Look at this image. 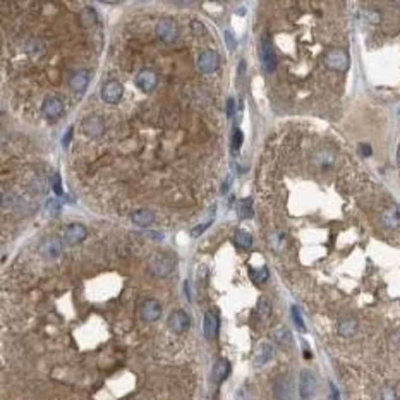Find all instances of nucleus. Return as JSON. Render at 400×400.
Listing matches in <instances>:
<instances>
[{
  "label": "nucleus",
  "mask_w": 400,
  "mask_h": 400,
  "mask_svg": "<svg viewBox=\"0 0 400 400\" xmlns=\"http://www.w3.org/2000/svg\"><path fill=\"white\" fill-rule=\"evenodd\" d=\"M176 266V258L167 253H156L149 260V270L156 277H169Z\"/></svg>",
  "instance_id": "nucleus-1"
},
{
  "label": "nucleus",
  "mask_w": 400,
  "mask_h": 400,
  "mask_svg": "<svg viewBox=\"0 0 400 400\" xmlns=\"http://www.w3.org/2000/svg\"><path fill=\"white\" fill-rule=\"evenodd\" d=\"M349 64H351V59H349L347 52L340 48H332L325 53V65L332 70H337V72H344V70L349 69Z\"/></svg>",
  "instance_id": "nucleus-2"
},
{
  "label": "nucleus",
  "mask_w": 400,
  "mask_h": 400,
  "mask_svg": "<svg viewBox=\"0 0 400 400\" xmlns=\"http://www.w3.org/2000/svg\"><path fill=\"white\" fill-rule=\"evenodd\" d=\"M260 59L266 72H272V70H275V67H277V55H275V52H273L272 40L266 35L260 41Z\"/></svg>",
  "instance_id": "nucleus-3"
},
{
  "label": "nucleus",
  "mask_w": 400,
  "mask_h": 400,
  "mask_svg": "<svg viewBox=\"0 0 400 400\" xmlns=\"http://www.w3.org/2000/svg\"><path fill=\"white\" fill-rule=\"evenodd\" d=\"M155 31H156V36L160 38L162 41H165V43H172L174 40L177 38V35H179V28H177V24L174 23L172 19H160L156 23V28H155Z\"/></svg>",
  "instance_id": "nucleus-4"
},
{
  "label": "nucleus",
  "mask_w": 400,
  "mask_h": 400,
  "mask_svg": "<svg viewBox=\"0 0 400 400\" xmlns=\"http://www.w3.org/2000/svg\"><path fill=\"white\" fill-rule=\"evenodd\" d=\"M316 393V378L311 371L304 369L299 376V395L304 400H309Z\"/></svg>",
  "instance_id": "nucleus-5"
},
{
  "label": "nucleus",
  "mask_w": 400,
  "mask_h": 400,
  "mask_svg": "<svg viewBox=\"0 0 400 400\" xmlns=\"http://www.w3.org/2000/svg\"><path fill=\"white\" fill-rule=\"evenodd\" d=\"M167 325H169V328L172 332L182 333V332H186L187 328L191 327V319H189V316H187L186 311L176 309V311L170 312L169 319H167Z\"/></svg>",
  "instance_id": "nucleus-6"
},
{
  "label": "nucleus",
  "mask_w": 400,
  "mask_h": 400,
  "mask_svg": "<svg viewBox=\"0 0 400 400\" xmlns=\"http://www.w3.org/2000/svg\"><path fill=\"white\" fill-rule=\"evenodd\" d=\"M218 327H220V318L218 311L210 309L205 314V322H203V333H205L206 340H215L218 335Z\"/></svg>",
  "instance_id": "nucleus-7"
},
{
  "label": "nucleus",
  "mask_w": 400,
  "mask_h": 400,
  "mask_svg": "<svg viewBox=\"0 0 400 400\" xmlns=\"http://www.w3.org/2000/svg\"><path fill=\"white\" fill-rule=\"evenodd\" d=\"M83 132L88 137H100L105 132V122L98 115H90L83 120Z\"/></svg>",
  "instance_id": "nucleus-8"
},
{
  "label": "nucleus",
  "mask_w": 400,
  "mask_h": 400,
  "mask_svg": "<svg viewBox=\"0 0 400 400\" xmlns=\"http://www.w3.org/2000/svg\"><path fill=\"white\" fill-rule=\"evenodd\" d=\"M139 312H141V318H143L144 322L153 323L162 316V304L158 302L156 299H146V301L141 304Z\"/></svg>",
  "instance_id": "nucleus-9"
},
{
  "label": "nucleus",
  "mask_w": 400,
  "mask_h": 400,
  "mask_svg": "<svg viewBox=\"0 0 400 400\" xmlns=\"http://www.w3.org/2000/svg\"><path fill=\"white\" fill-rule=\"evenodd\" d=\"M136 85H137V88L141 91H144V93H151L158 85V76L151 69H143L136 76Z\"/></svg>",
  "instance_id": "nucleus-10"
},
{
  "label": "nucleus",
  "mask_w": 400,
  "mask_h": 400,
  "mask_svg": "<svg viewBox=\"0 0 400 400\" xmlns=\"http://www.w3.org/2000/svg\"><path fill=\"white\" fill-rule=\"evenodd\" d=\"M41 108H43V114L47 115L48 119L55 120L64 114V102H62L59 97H53L52 95V97H47L43 100Z\"/></svg>",
  "instance_id": "nucleus-11"
},
{
  "label": "nucleus",
  "mask_w": 400,
  "mask_h": 400,
  "mask_svg": "<svg viewBox=\"0 0 400 400\" xmlns=\"http://www.w3.org/2000/svg\"><path fill=\"white\" fill-rule=\"evenodd\" d=\"M86 227L85 225H81V223H70L65 227V230H64V243L65 244H70V246H74V244H79V243H83V241L86 239Z\"/></svg>",
  "instance_id": "nucleus-12"
},
{
  "label": "nucleus",
  "mask_w": 400,
  "mask_h": 400,
  "mask_svg": "<svg viewBox=\"0 0 400 400\" xmlns=\"http://www.w3.org/2000/svg\"><path fill=\"white\" fill-rule=\"evenodd\" d=\"M218 64H220V57L215 50H206V52H203L198 59V67L205 74H210V72H213V70H216Z\"/></svg>",
  "instance_id": "nucleus-13"
},
{
  "label": "nucleus",
  "mask_w": 400,
  "mask_h": 400,
  "mask_svg": "<svg viewBox=\"0 0 400 400\" xmlns=\"http://www.w3.org/2000/svg\"><path fill=\"white\" fill-rule=\"evenodd\" d=\"M122 98V85L119 81H108L102 86V100L107 103H117Z\"/></svg>",
  "instance_id": "nucleus-14"
},
{
  "label": "nucleus",
  "mask_w": 400,
  "mask_h": 400,
  "mask_svg": "<svg viewBox=\"0 0 400 400\" xmlns=\"http://www.w3.org/2000/svg\"><path fill=\"white\" fill-rule=\"evenodd\" d=\"M381 222L386 228H397L400 227V206L390 205L385 208L381 213Z\"/></svg>",
  "instance_id": "nucleus-15"
},
{
  "label": "nucleus",
  "mask_w": 400,
  "mask_h": 400,
  "mask_svg": "<svg viewBox=\"0 0 400 400\" xmlns=\"http://www.w3.org/2000/svg\"><path fill=\"white\" fill-rule=\"evenodd\" d=\"M88 85H90L88 70H77V72H74L72 77L69 79V86L74 93H85Z\"/></svg>",
  "instance_id": "nucleus-16"
},
{
  "label": "nucleus",
  "mask_w": 400,
  "mask_h": 400,
  "mask_svg": "<svg viewBox=\"0 0 400 400\" xmlns=\"http://www.w3.org/2000/svg\"><path fill=\"white\" fill-rule=\"evenodd\" d=\"M272 357H273V347L268 342H263V344L258 345L256 354H254V366H256V368H261V366H265Z\"/></svg>",
  "instance_id": "nucleus-17"
},
{
  "label": "nucleus",
  "mask_w": 400,
  "mask_h": 400,
  "mask_svg": "<svg viewBox=\"0 0 400 400\" xmlns=\"http://www.w3.org/2000/svg\"><path fill=\"white\" fill-rule=\"evenodd\" d=\"M273 393L277 400H289L290 395H292V385H290V380L285 376L278 378L277 381H275V386H273Z\"/></svg>",
  "instance_id": "nucleus-18"
},
{
  "label": "nucleus",
  "mask_w": 400,
  "mask_h": 400,
  "mask_svg": "<svg viewBox=\"0 0 400 400\" xmlns=\"http://www.w3.org/2000/svg\"><path fill=\"white\" fill-rule=\"evenodd\" d=\"M40 253L43 254L45 258H57V256H60V253H62V244H60V241L59 239H48V241H45L43 244H41V249H40Z\"/></svg>",
  "instance_id": "nucleus-19"
},
{
  "label": "nucleus",
  "mask_w": 400,
  "mask_h": 400,
  "mask_svg": "<svg viewBox=\"0 0 400 400\" xmlns=\"http://www.w3.org/2000/svg\"><path fill=\"white\" fill-rule=\"evenodd\" d=\"M228 373H230V362L227 359H218L215 362V368H213V380L216 383L223 381L225 378L228 376Z\"/></svg>",
  "instance_id": "nucleus-20"
},
{
  "label": "nucleus",
  "mask_w": 400,
  "mask_h": 400,
  "mask_svg": "<svg viewBox=\"0 0 400 400\" xmlns=\"http://www.w3.org/2000/svg\"><path fill=\"white\" fill-rule=\"evenodd\" d=\"M356 333H357V322L354 318H344L339 323V335L349 339V337H354Z\"/></svg>",
  "instance_id": "nucleus-21"
},
{
  "label": "nucleus",
  "mask_w": 400,
  "mask_h": 400,
  "mask_svg": "<svg viewBox=\"0 0 400 400\" xmlns=\"http://www.w3.org/2000/svg\"><path fill=\"white\" fill-rule=\"evenodd\" d=\"M273 339L277 340V344L283 345V347H289V345H292V335H290L289 328L285 327H278L273 330Z\"/></svg>",
  "instance_id": "nucleus-22"
},
{
  "label": "nucleus",
  "mask_w": 400,
  "mask_h": 400,
  "mask_svg": "<svg viewBox=\"0 0 400 400\" xmlns=\"http://www.w3.org/2000/svg\"><path fill=\"white\" fill-rule=\"evenodd\" d=\"M131 220H132V223L139 225V227H148V225L153 222V215H151V211H148V210H136L134 213L131 215Z\"/></svg>",
  "instance_id": "nucleus-23"
},
{
  "label": "nucleus",
  "mask_w": 400,
  "mask_h": 400,
  "mask_svg": "<svg viewBox=\"0 0 400 400\" xmlns=\"http://www.w3.org/2000/svg\"><path fill=\"white\" fill-rule=\"evenodd\" d=\"M234 243L237 246H241V248H251L253 237L251 234H248V232H244V230H237L234 235Z\"/></svg>",
  "instance_id": "nucleus-24"
},
{
  "label": "nucleus",
  "mask_w": 400,
  "mask_h": 400,
  "mask_svg": "<svg viewBox=\"0 0 400 400\" xmlns=\"http://www.w3.org/2000/svg\"><path fill=\"white\" fill-rule=\"evenodd\" d=\"M256 309H258V314H260L263 319H266V318H270V314H272V304H270V301L266 297H260Z\"/></svg>",
  "instance_id": "nucleus-25"
},
{
  "label": "nucleus",
  "mask_w": 400,
  "mask_h": 400,
  "mask_svg": "<svg viewBox=\"0 0 400 400\" xmlns=\"http://www.w3.org/2000/svg\"><path fill=\"white\" fill-rule=\"evenodd\" d=\"M60 213V203L59 199H48L47 203H45V215L47 216H57Z\"/></svg>",
  "instance_id": "nucleus-26"
},
{
  "label": "nucleus",
  "mask_w": 400,
  "mask_h": 400,
  "mask_svg": "<svg viewBox=\"0 0 400 400\" xmlns=\"http://www.w3.org/2000/svg\"><path fill=\"white\" fill-rule=\"evenodd\" d=\"M241 218H253V201L251 199H244L243 203H241Z\"/></svg>",
  "instance_id": "nucleus-27"
},
{
  "label": "nucleus",
  "mask_w": 400,
  "mask_h": 400,
  "mask_svg": "<svg viewBox=\"0 0 400 400\" xmlns=\"http://www.w3.org/2000/svg\"><path fill=\"white\" fill-rule=\"evenodd\" d=\"M251 278L254 283H263L268 280V270L266 268H260V270H253L251 272Z\"/></svg>",
  "instance_id": "nucleus-28"
},
{
  "label": "nucleus",
  "mask_w": 400,
  "mask_h": 400,
  "mask_svg": "<svg viewBox=\"0 0 400 400\" xmlns=\"http://www.w3.org/2000/svg\"><path fill=\"white\" fill-rule=\"evenodd\" d=\"M243 141H244V134L241 129H234V134H232V149L234 151H239V148L243 146Z\"/></svg>",
  "instance_id": "nucleus-29"
},
{
  "label": "nucleus",
  "mask_w": 400,
  "mask_h": 400,
  "mask_svg": "<svg viewBox=\"0 0 400 400\" xmlns=\"http://www.w3.org/2000/svg\"><path fill=\"white\" fill-rule=\"evenodd\" d=\"M380 400H398L397 397V391L391 386H383L380 391Z\"/></svg>",
  "instance_id": "nucleus-30"
},
{
  "label": "nucleus",
  "mask_w": 400,
  "mask_h": 400,
  "mask_svg": "<svg viewBox=\"0 0 400 400\" xmlns=\"http://www.w3.org/2000/svg\"><path fill=\"white\" fill-rule=\"evenodd\" d=\"M292 318H294L295 327H297L301 332H306V325H304V322H302L301 311H299V307H297V306H292Z\"/></svg>",
  "instance_id": "nucleus-31"
},
{
  "label": "nucleus",
  "mask_w": 400,
  "mask_h": 400,
  "mask_svg": "<svg viewBox=\"0 0 400 400\" xmlns=\"http://www.w3.org/2000/svg\"><path fill=\"white\" fill-rule=\"evenodd\" d=\"M225 45H227V48L230 50V52H234V50L237 48L235 38H234V35H232L230 31H225Z\"/></svg>",
  "instance_id": "nucleus-32"
},
{
  "label": "nucleus",
  "mask_w": 400,
  "mask_h": 400,
  "mask_svg": "<svg viewBox=\"0 0 400 400\" xmlns=\"http://www.w3.org/2000/svg\"><path fill=\"white\" fill-rule=\"evenodd\" d=\"M235 112H237L235 100L234 98H228L227 100V115H228V119H234L235 117Z\"/></svg>",
  "instance_id": "nucleus-33"
},
{
  "label": "nucleus",
  "mask_w": 400,
  "mask_h": 400,
  "mask_svg": "<svg viewBox=\"0 0 400 400\" xmlns=\"http://www.w3.org/2000/svg\"><path fill=\"white\" fill-rule=\"evenodd\" d=\"M210 225H211V222H206V223H203V225H198V227H194V228H193L191 235H193V237H199V235L203 234V232L206 230L208 227H210Z\"/></svg>",
  "instance_id": "nucleus-34"
},
{
  "label": "nucleus",
  "mask_w": 400,
  "mask_h": 400,
  "mask_svg": "<svg viewBox=\"0 0 400 400\" xmlns=\"http://www.w3.org/2000/svg\"><path fill=\"white\" fill-rule=\"evenodd\" d=\"M53 191H55L57 196L62 194V184H60V177L59 176L53 177Z\"/></svg>",
  "instance_id": "nucleus-35"
},
{
  "label": "nucleus",
  "mask_w": 400,
  "mask_h": 400,
  "mask_svg": "<svg viewBox=\"0 0 400 400\" xmlns=\"http://www.w3.org/2000/svg\"><path fill=\"white\" fill-rule=\"evenodd\" d=\"M361 153L364 156H369L371 155V148L368 146V144H361Z\"/></svg>",
  "instance_id": "nucleus-36"
},
{
  "label": "nucleus",
  "mask_w": 400,
  "mask_h": 400,
  "mask_svg": "<svg viewBox=\"0 0 400 400\" xmlns=\"http://www.w3.org/2000/svg\"><path fill=\"white\" fill-rule=\"evenodd\" d=\"M330 388H332V400H339V393H337V388L333 383H330Z\"/></svg>",
  "instance_id": "nucleus-37"
},
{
  "label": "nucleus",
  "mask_w": 400,
  "mask_h": 400,
  "mask_svg": "<svg viewBox=\"0 0 400 400\" xmlns=\"http://www.w3.org/2000/svg\"><path fill=\"white\" fill-rule=\"evenodd\" d=\"M244 72H246V62H244V60H241V62H239V76H243Z\"/></svg>",
  "instance_id": "nucleus-38"
},
{
  "label": "nucleus",
  "mask_w": 400,
  "mask_h": 400,
  "mask_svg": "<svg viewBox=\"0 0 400 400\" xmlns=\"http://www.w3.org/2000/svg\"><path fill=\"white\" fill-rule=\"evenodd\" d=\"M70 134H72V127L69 129V131H67V136L64 137V146H67V144H69V141H70Z\"/></svg>",
  "instance_id": "nucleus-39"
},
{
  "label": "nucleus",
  "mask_w": 400,
  "mask_h": 400,
  "mask_svg": "<svg viewBox=\"0 0 400 400\" xmlns=\"http://www.w3.org/2000/svg\"><path fill=\"white\" fill-rule=\"evenodd\" d=\"M397 164H398V167H400V146H398V149H397Z\"/></svg>",
  "instance_id": "nucleus-40"
}]
</instances>
